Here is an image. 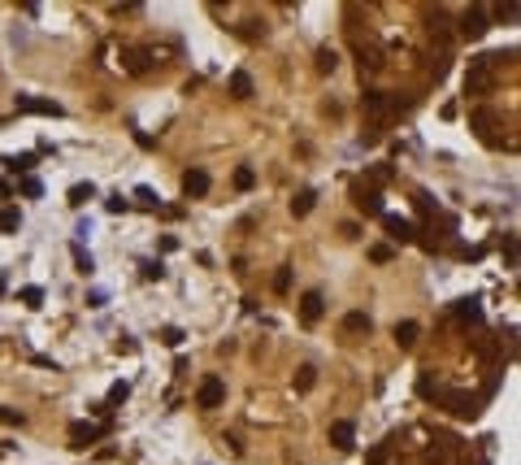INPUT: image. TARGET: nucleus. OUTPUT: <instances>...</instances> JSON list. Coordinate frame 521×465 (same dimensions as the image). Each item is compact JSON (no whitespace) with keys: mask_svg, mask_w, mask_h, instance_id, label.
Masks as SVG:
<instances>
[{"mask_svg":"<svg viewBox=\"0 0 521 465\" xmlns=\"http://www.w3.org/2000/svg\"><path fill=\"white\" fill-rule=\"evenodd\" d=\"M439 400H443V409L456 413V418H478V413H482V396L461 392V387H443V392H439Z\"/></svg>","mask_w":521,"mask_h":465,"instance_id":"1","label":"nucleus"},{"mask_svg":"<svg viewBox=\"0 0 521 465\" xmlns=\"http://www.w3.org/2000/svg\"><path fill=\"white\" fill-rule=\"evenodd\" d=\"M469 126H474V131H478V139H482V143H491V148H495V143H504V135H500V126H504V118L495 114V109H486V105H478L474 114H469Z\"/></svg>","mask_w":521,"mask_h":465,"instance_id":"2","label":"nucleus"},{"mask_svg":"<svg viewBox=\"0 0 521 465\" xmlns=\"http://www.w3.org/2000/svg\"><path fill=\"white\" fill-rule=\"evenodd\" d=\"M465 91H469V96H491V91H495V70L486 66V53L469 61V74H465Z\"/></svg>","mask_w":521,"mask_h":465,"instance_id":"3","label":"nucleus"},{"mask_svg":"<svg viewBox=\"0 0 521 465\" xmlns=\"http://www.w3.org/2000/svg\"><path fill=\"white\" fill-rule=\"evenodd\" d=\"M456 30H461V40H482L486 35V30H491V13H486V9H465L461 13V22H456Z\"/></svg>","mask_w":521,"mask_h":465,"instance_id":"4","label":"nucleus"},{"mask_svg":"<svg viewBox=\"0 0 521 465\" xmlns=\"http://www.w3.org/2000/svg\"><path fill=\"white\" fill-rule=\"evenodd\" d=\"M226 405V383L218 374H209L200 387H195V409H222Z\"/></svg>","mask_w":521,"mask_h":465,"instance_id":"5","label":"nucleus"},{"mask_svg":"<svg viewBox=\"0 0 521 465\" xmlns=\"http://www.w3.org/2000/svg\"><path fill=\"white\" fill-rule=\"evenodd\" d=\"M13 109H18V114H39V118H61L65 114L57 100H44V96H18Z\"/></svg>","mask_w":521,"mask_h":465,"instance_id":"6","label":"nucleus"},{"mask_svg":"<svg viewBox=\"0 0 521 465\" xmlns=\"http://www.w3.org/2000/svg\"><path fill=\"white\" fill-rule=\"evenodd\" d=\"M209 170H200V166H191L187 174H183V196L187 200H200V196H209Z\"/></svg>","mask_w":521,"mask_h":465,"instance_id":"7","label":"nucleus"},{"mask_svg":"<svg viewBox=\"0 0 521 465\" xmlns=\"http://www.w3.org/2000/svg\"><path fill=\"white\" fill-rule=\"evenodd\" d=\"M352 196H356V209H361L365 218H382V213H387V204H382V191H373V187H356Z\"/></svg>","mask_w":521,"mask_h":465,"instance_id":"8","label":"nucleus"},{"mask_svg":"<svg viewBox=\"0 0 521 465\" xmlns=\"http://www.w3.org/2000/svg\"><path fill=\"white\" fill-rule=\"evenodd\" d=\"M100 435H105V426H96V422H70V448H78V453L91 448Z\"/></svg>","mask_w":521,"mask_h":465,"instance_id":"9","label":"nucleus"},{"mask_svg":"<svg viewBox=\"0 0 521 465\" xmlns=\"http://www.w3.org/2000/svg\"><path fill=\"white\" fill-rule=\"evenodd\" d=\"M321 313H326V296H321V292H304V296H300V322H304V326H317Z\"/></svg>","mask_w":521,"mask_h":465,"instance_id":"10","label":"nucleus"},{"mask_svg":"<svg viewBox=\"0 0 521 465\" xmlns=\"http://www.w3.org/2000/svg\"><path fill=\"white\" fill-rule=\"evenodd\" d=\"M122 66H126V74H148L152 70V53L148 48H122Z\"/></svg>","mask_w":521,"mask_h":465,"instance_id":"11","label":"nucleus"},{"mask_svg":"<svg viewBox=\"0 0 521 465\" xmlns=\"http://www.w3.org/2000/svg\"><path fill=\"white\" fill-rule=\"evenodd\" d=\"M361 105H365V114L369 118H378V122H373V126H382V118H391V100H387V91H365L361 96Z\"/></svg>","mask_w":521,"mask_h":465,"instance_id":"12","label":"nucleus"},{"mask_svg":"<svg viewBox=\"0 0 521 465\" xmlns=\"http://www.w3.org/2000/svg\"><path fill=\"white\" fill-rule=\"evenodd\" d=\"M330 444L339 448V453H352V448H356V426H352L348 418L330 422Z\"/></svg>","mask_w":521,"mask_h":465,"instance_id":"13","label":"nucleus"},{"mask_svg":"<svg viewBox=\"0 0 521 465\" xmlns=\"http://www.w3.org/2000/svg\"><path fill=\"white\" fill-rule=\"evenodd\" d=\"M356 61H361V70H382L387 66V53L369 40V44H356Z\"/></svg>","mask_w":521,"mask_h":465,"instance_id":"14","label":"nucleus"},{"mask_svg":"<svg viewBox=\"0 0 521 465\" xmlns=\"http://www.w3.org/2000/svg\"><path fill=\"white\" fill-rule=\"evenodd\" d=\"M382 231L396 239V244H409V239H413V222L409 218H396V213H382Z\"/></svg>","mask_w":521,"mask_h":465,"instance_id":"15","label":"nucleus"},{"mask_svg":"<svg viewBox=\"0 0 521 465\" xmlns=\"http://www.w3.org/2000/svg\"><path fill=\"white\" fill-rule=\"evenodd\" d=\"M417 335H421V326H417V322H396V331H391V340L400 344V352H409V348L417 344Z\"/></svg>","mask_w":521,"mask_h":465,"instance_id":"16","label":"nucleus"},{"mask_svg":"<svg viewBox=\"0 0 521 465\" xmlns=\"http://www.w3.org/2000/svg\"><path fill=\"white\" fill-rule=\"evenodd\" d=\"M426 30L439 44H448V13L443 9H426Z\"/></svg>","mask_w":521,"mask_h":465,"instance_id":"17","label":"nucleus"},{"mask_svg":"<svg viewBox=\"0 0 521 465\" xmlns=\"http://www.w3.org/2000/svg\"><path fill=\"white\" fill-rule=\"evenodd\" d=\"M369 313H361V309H356V313H348L344 317V335H369Z\"/></svg>","mask_w":521,"mask_h":465,"instance_id":"18","label":"nucleus"},{"mask_svg":"<svg viewBox=\"0 0 521 465\" xmlns=\"http://www.w3.org/2000/svg\"><path fill=\"white\" fill-rule=\"evenodd\" d=\"M456 317L461 322H478L482 309H478V296H465V300H456Z\"/></svg>","mask_w":521,"mask_h":465,"instance_id":"19","label":"nucleus"},{"mask_svg":"<svg viewBox=\"0 0 521 465\" xmlns=\"http://www.w3.org/2000/svg\"><path fill=\"white\" fill-rule=\"evenodd\" d=\"M335 66H339V53L330 44H321L317 48V74H335Z\"/></svg>","mask_w":521,"mask_h":465,"instance_id":"20","label":"nucleus"},{"mask_svg":"<svg viewBox=\"0 0 521 465\" xmlns=\"http://www.w3.org/2000/svg\"><path fill=\"white\" fill-rule=\"evenodd\" d=\"M448 66H452V53H448V44H439V53L430 57V74H434V83L448 74Z\"/></svg>","mask_w":521,"mask_h":465,"instance_id":"21","label":"nucleus"},{"mask_svg":"<svg viewBox=\"0 0 521 465\" xmlns=\"http://www.w3.org/2000/svg\"><path fill=\"white\" fill-rule=\"evenodd\" d=\"M5 170H13V174H30L35 170V152H22V157H5V161H0Z\"/></svg>","mask_w":521,"mask_h":465,"instance_id":"22","label":"nucleus"},{"mask_svg":"<svg viewBox=\"0 0 521 465\" xmlns=\"http://www.w3.org/2000/svg\"><path fill=\"white\" fill-rule=\"evenodd\" d=\"M231 96H235V100H248V96H252V78L243 74V70L231 74Z\"/></svg>","mask_w":521,"mask_h":465,"instance_id":"23","label":"nucleus"},{"mask_svg":"<svg viewBox=\"0 0 521 465\" xmlns=\"http://www.w3.org/2000/svg\"><path fill=\"white\" fill-rule=\"evenodd\" d=\"M91 196H96V187H91V183H74V187H70V209H83Z\"/></svg>","mask_w":521,"mask_h":465,"instance_id":"24","label":"nucleus"},{"mask_svg":"<svg viewBox=\"0 0 521 465\" xmlns=\"http://www.w3.org/2000/svg\"><path fill=\"white\" fill-rule=\"evenodd\" d=\"M313 200H317V196H313L308 187H304V191H296V200H291V218H304L308 209H313Z\"/></svg>","mask_w":521,"mask_h":465,"instance_id":"25","label":"nucleus"},{"mask_svg":"<svg viewBox=\"0 0 521 465\" xmlns=\"http://www.w3.org/2000/svg\"><path fill=\"white\" fill-rule=\"evenodd\" d=\"M239 35L248 40V44H256V40H265V22H256V18H248V22H239Z\"/></svg>","mask_w":521,"mask_h":465,"instance_id":"26","label":"nucleus"},{"mask_svg":"<svg viewBox=\"0 0 521 465\" xmlns=\"http://www.w3.org/2000/svg\"><path fill=\"white\" fill-rule=\"evenodd\" d=\"M291 383H296V392H313V383H317V370H313V365H300V370H296V378H291Z\"/></svg>","mask_w":521,"mask_h":465,"instance_id":"27","label":"nucleus"},{"mask_svg":"<svg viewBox=\"0 0 521 465\" xmlns=\"http://www.w3.org/2000/svg\"><path fill=\"white\" fill-rule=\"evenodd\" d=\"M439 392H443V387L434 383V374H430V370H421V378H417V396H421V400H430V396H439Z\"/></svg>","mask_w":521,"mask_h":465,"instance_id":"28","label":"nucleus"},{"mask_svg":"<svg viewBox=\"0 0 521 465\" xmlns=\"http://www.w3.org/2000/svg\"><path fill=\"white\" fill-rule=\"evenodd\" d=\"M22 227V213L18 209H0V235H13Z\"/></svg>","mask_w":521,"mask_h":465,"instance_id":"29","label":"nucleus"},{"mask_svg":"<svg viewBox=\"0 0 521 465\" xmlns=\"http://www.w3.org/2000/svg\"><path fill=\"white\" fill-rule=\"evenodd\" d=\"M235 187H239V191H252V187H256V170H252V166H239V170H235Z\"/></svg>","mask_w":521,"mask_h":465,"instance_id":"30","label":"nucleus"},{"mask_svg":"<svg viewBox=\"0 0 521 465\" xmlns=\"http://www.w3.org/2000/svg\"><path fill=\"white\" fill-rule=\"evenodd\" d=\"M139 274L148 279V283H161V279H166V265H161V261H139Z\"/></svg>","mask_w":521,"mask_h":465,"instance_id":"31","label":"nucleus"},{"mask_svg":"<svg viewBox=\"0 0 521 465\" xmlns=\"http://www.w3.org/2000/svg\"><path fill=\"white\" fill-rule=\"evenodd\" d=\"M135 200L143 204V209H161V196H157L152 187H135Z\"/></svg>","mask_w":521,"mask_h":465,"instance_id":"32","label":"nucleus"},{"mask_svg":"<svg viewBox=\"0 0 521 465\" xmlns=\"http://www.w3.org/2000/svg\"><path fill=\"white\" fill-rule=\"evenodd\" d=\"M74 265H78V274H83V279H87L91 270H96V261H91V252H83V248H78V244H74Z\"/></svg>","mask_w":521,"mask_h":465,"instance_id":"33","label":"nucleus"},{"mask_svg":"<svg viewBox=\"0 0 521 465\" xmlns=\"http://www.w3.org/2000/svg\"><path fill=\"white\" fill-rule=\"evenodd\" d=\"M274 292H279V296L291 292V265H279V274H274Z\"/></svg>","mask_w":521,"mask_h":465,"instance_id":"34","label":"nucleus"},{"mask_svg":"<svg viewBox=\"0 0 521 465\" xmlns=\"http://www.w3.org/2000/svg\"><path fill=\"white\" fill-rule=\"evenodd\" d=\"M22 196H30V200L44 196V183L35 179V174H22Z\"/></svg>","mask_w":521,"mask_h":465,"instance_id":"35","label":"nucleus"},{"mask_svg":"<svg viewBox=\"0 0 521 465\" xmlns=\"http://www.w3.org/2000/svg\"><path fill=\"white\" fill-rule=\"evenodd\" d=\"M369 183H373V191L382 183H391V166H369Z\"/></svg>","mask_w":521,"mask_h":465,"instance_id":"36","label":"nucleus"},{"mask_svg":"<svg viewBox=\"0 0 521 465\" xmlns=\"http://www.w3.org/2000/svg\"><path fill=\"white\" fill-rule=\"evenodd\" d=\"M391 256H396V248H391V244H373V248H369V261H378V265H387Z\"/></svg>","mask_w":521,"mask_h":465,"instance_id":"37","label":"nucleus"},{"mask_svg":"<svg viewBox=\"0 0 521 465\" xmlns=\"http://www.w3.org/2000/svg\"><path fill=\"white\" fill-rule=\"evenodd\" d=\"M413 204H417V213H434V200H430V191H413Z\"/></svg>","mask_w":521,"mask_h":465,"instance_id":"38","label":"nucleus"},{"mask_svg":"<svg viewBox=\"0 0 521 465\" xmlns=\"http://www.w3.org/2000/svg\"><path fill=\"white\" fill-rule=\"evenodd\" d=\"M126 396H130V383H113V387H109V400H105V405H122Z\"/></svg>","mask_w":521,"mask_h":465,"instance_id":"39","label":"nucleus"},{"mask_svg":"<svg viewBox=\"0 0 521 465\" xmlns=\"http://www.w3.org/2000/svg\"><path fill=\"white\" fill-rule=\"evenodd\" d=\"M0 422H5V426H22L26 413H22V409H0Z\"/></svg>","mask_w":521,"mask_h":465,"instance_id":"40","label":"nucleus"},{"mask_svg":"<svg viewBox=\"0 0 521 465\" xmlns=\"http://www.w3.org/2000/svg\"><path fill=\"white\" fill-rule=\"evenodd\" d=\"M504 261H509V265H517V235H504Z\"/></svg>","mask_w":521,"mask_h":465,"instance_id":"41","label":"nucleus"},{"mask_svg":"<svg viewBox=\"0 0 521 465\" xmlns=\"http://www.w3.org/2000/svg\"><path fill=\"white\" fill-rule=\"evenodd\" d=\"M22 300L30 304V309H39L44 304V287H22Z\"/></svg>","mask_w":521,"mask_h":465,"instance_id":"42","label":"nucleus"},{"mask_svg":"<svg viewBox=\"0 0 521 465\" xmlns=\"http://www.w3.org/2000/svg\"><path fill=\"white\" fill-rule=\"evenodd\" d=\"M161 344H166V348H178V344H183V331H178V326H166V331H161Z\"/></svg>","mask_w":521,"mask_h":465,"instance_id":"43","label":"nucleus"},{"mask_svg":"<svg viewBox=\"0 0 521 465\" xmlns=\"http://www.w3.org/2000/svg\"><path fill=\"white\" fill-rule=\"evenodd\" d=\"M105 209H109V213H126V209H130V200H126V196H109V200H105Z\"/></svg>","mask_w":521,"mask_h":465,"instance_id":"44","label":"nucleus"},{"mask_svg":"<svg viewBox=\"0 0 521 465\" xmlns=\"http://www.w3.org/2000/svg\"><path fill=\"white\" fill-rule=\"evenodd\" d=\"M491 13H495L500 22H517V5H495Z\"/></svg>","mask_w":521,"mask_h":465,"instance_id":"45","label":"nucleus"},{"mask_svg":"<svg viewBox=\"0 0 521 465\" xmlns=\"http://www.w3.org/2000/svg\"><path fill=\"white\" fill-rule=\"evenodd\" d=\"M339 235H344V239H356L361 231H356V222H344V227H339Z\"/></svg>","mask_w":521,"mask_h":465,"instance_id":"46","label":"nucleus"},{"mask_svg":"<svg viewBox=\"0 0 521 465\" xmlns=\"http://www.w3.org/2000/svg\"><path fill=\"white\" fill-rule=\"evenodd\" d=\"M222 444H226V448H231V453H235V457H239V453H243V444H239V435H226V439H222Z\"/></svg>","mask_w":521,"mask_h":465,"instance_id":"47","label":"nucleus"},{"mask_svg":"<svg viewBox=\"0 0 521 465\" xmlns=\"http://www.w3.org/2000/svg\"><path fill=\"white\" fill-rule=\"evenodd\" d=\"M9 196H13V183H9V179H0V200H9Z\"/></svg>","mask_w":521,"mask_h":465,"instance_id":"48","label":"nucleus"}]
</instances>
